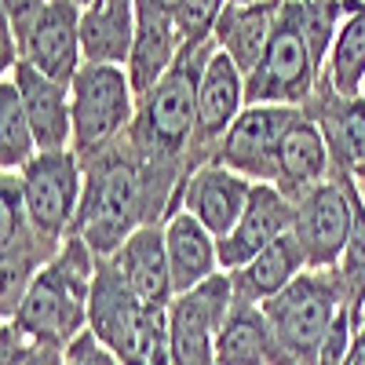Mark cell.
<instances>
[{"mask_svg": "<svg viewBox=\"0 0 365 365\" xmlns=\"http://www.w3.org/2000/svg\"><path fill=\"white\" fill-rule=\"evenodd\" d=\"M307 270V256H303V245L296 241V234H282L270 249H263L249 267H241L230 274L234 285V303H252V307H263L267 299H274L278 292H285L299 274Z\"/></svg>", "mask_w": 365, "mask_h": 365, "instance_id": "obj_23", "label": "cell"}, {"mask_svg": "<svg viewBox=\"0 0 365 365\" xmlns=\"http://www.w3.org/2000/svg\"><path fill=\"white\" fill-rule=\"evenodd\" d=\"M110 267L120 274V282H125L143 303H150V307H168L175 299L168 249H165V223L139 227L125 245L110 256Z\"/></svg>", "mask_w": 365, "mask_h": 365, "instance_id": "obj_17", "label": "cell"}, {"mask_svg": "<svg viewBox=\"0 0 365 365\" xmlns=\"http://www.w3.org/2000/svg\"><path fill=\"white\" fill-rule=\"evenodd\" d=\"M230 8H245V4H259V0H227Z\"/></svg>", "mask_w": 365, "mask_h": 365, "instance_id": "obj_35", "label": "cell"}, {"mask_svg": "<svg viewBox=\"0 0 365 365\" xmlns=\"http://www.w3.org/2000/svg\"><path fill=\"white\" fill-rule=\"evenodd\" d=\"M322 63L307 41V29L299 19V4L285 0L278 29L270 37L267 55L259 66L245 77V99L249 106H292L307 110L322 88Z\"/></svg>", "mask_w": 365, "mask_h": 365, "instance_id": "obj_6", "label": "cell"}, {"mask_svg": "<svg viewBox=\"0 0 365 365\" xmlns=\"http://www.w3.org/2000/svg\"><path fill=\"white\" fill-rule=\"evenodd\" d=\"M41 154L34 125L26 117V106L19 99V88L4 77L0 81V168L22 172L29 161Z\"/></svg>", "mask_w": 365, "mask_h": 365, "instance_id": "obj_26", "label": "cell"}, {"mask_svg": "<svg viewBox=\"0 0 365 365\" xmlns=\"http://www.w3.org/2000/svg\"><path fill=\"white\" fill-rule=\"evenodd\" d=\"M282 4L285 0H259V4H245V8H230L227 4V11H223V19L216 26V48L245 77L259 66V58L267 55L270 37H274L278 19H282Z\"/></svg>", "mask_w": 365, "mask_h": 365, "instance_id": "obj_22", "label": "cell"}, {"mask_svg": "<svg viewBox=\"0 0 365 365\" xmlns=\"http://www.w3.org/2000/svg\"><path fill=\"white\" fill-rule=\"evenodd\" d=\"M292 216H296V205L274 182H256L237 227L220 241V267L227 274L249 267L263 249H270L282 234L292 230Z\"/></svg>", "mask_w": 365, "mask_h": 365, "instance_id": "obj_15", "label": "cell"}, {"mask_svg": "<svg viewBox=\"0 0 365 365\" xmlns=\"http://www.w3.org/2000/svg\"><path fill=\"white\" fill-rule=\"evenodd\" d=\"M165 249H168V267H172V285L175 296L190 292L201 282L216 278L220 267V241L212 237L187 208L172 212L165 220Z\"/></svg>", "mask_w": 365, "mask_h": 365, "instance_id": "obj_21", "label": "cell"}, {"mask_svg": "<svg viewBox=\"0 0 365 365\" xmlns=\"http://www.w3.org/2000/svg\"><path fill=\"white\" fill-rule=\"evenodd\" d=\"M172 208L175 190L143 165L125 135L84 165V197L73 234L99 259H110L139 227L165 223Z\"/></svg>", "mask_w": 365, "mask_h": 365, "instance_id": "obj_1", "label": "cell"}, {"mask_svg": "<svg viewBox=\"0 0 365 365\" xmlns=\"http://www.w3.org/2000/svg\"><path fill=\"white\" fill-rule=\"evenodd\" d=\"M347 365H365V322H361L358 336H354V347H351V361Z\"/></svg>", "mask_w": 365, "mask_h": 365, "instance_id": "obj_32", "label": "cell"}, {"mask_svg": "<svg viewBox=\"0 0 365 365\" xmlns=\"http://www.w3.org/2000/svg\"><path fill=\"white\" fill-rule=\"evenodd\" d=\"M212 51H216V44L182 48L175 66L146 96H139L135 120L128 128V143L135 146L143 165L175 194L187 175V158L197 128V88Z\"/></svg>", "mask_w": 365, "mask_h": 365, "instance_id": "obj_2", "label": "cell"}, {"mask_svg": "<svg viewBox=\"0 0 365 365\" xmlns=\"http://www.w3.org/2000/svg\"><path fill=\"white\" fill-rule=\"evenodd\" d=\"M73 4H77V8H88V4H91V0H73Z\"/></svg>", "mask_w": 365, "mask_h": 365, "instance_id": "obj_36", "label": "cell"}, {"mask_svg": "<svg viewBox=\"0 0 365 365\" xmlns=\"http://www.w3.org/2000/svg\"><path fill=\"white\" fill-rule=\"evenodd\" d=\"M66 347H48V344H37L34 354H29L22 365H66Z\"/></svg>", "mask_w": 365, "mask_h": 365, "instance_id": "obj_31", "label": "cell"}, {"mask_svg": "<svg viewBox=\"0 0 365 365\" xmlns=\"http://www.w3.org/2000/svg\"><path fill=\"white\" fill-rule=\"evenodd\" d=\"M361 99H365V88H361Z\"/></svg>", "mask_w": 365, "mask_h": 365, "instance_id": "obj_38", "label": "cell"}, {"mask_svg": "<svg viewBox=\"0 0 365 365\" xmlns=\"http://www.w3.org/2000/svg\"><path fill=\"white\" fill-rule=\"evenodd\" d=\"M139 8V26H135V48L128 58V81L135 88V96H146L172 66L182 51L179 29H175V15L146 4V0H135Z\"/></svg>", "mask_w": 365, "mask_h": 365, "instance_id": "obj_20", "label": "cell"}, {"mask_svg": "<svg viewBox=\"0 0 365 365\" xmlns=\"http://www.w3.org/2000/svg\"><path fill=\"white\" fill-rule=\"evenodd\" d=\"M48 4H51V0H4V26H8V34L19 41Z\"/></svg>", "mask_w": 365, "mask_h": 365, "instance_id": "obj_29", "label": "cell"}, {"mask_svg": "<svg viewBox=\"0 0 365 365\" xmlns=\"http://www.w3.org/2000/svg\"><path fill=\"white\" fill-rule=\"evenodd\" d=\"M227 11V0H187L175 11V29L182 48H205L216 44V26Z\"/></svg>", "mask_w": 365, "mask_h": 365, "instance_id": "obj_27", "label": "cell"}, {"mask_svg": "<svg viewBox=\"0 0 365 365\" xmlns=\"http://www.w3.org/2000/svg\"><path fill=\"white\" fill-rule=\"evenodd\" d=\"M146 4H154V8H161V11H168V15H175L187 0H146Z\"/></svg>", "mask_w": 365, "mask_h": 365, "instance_id": "obj_33", "label": "cell"}, {"mask_svg": "<svg viewBox=\"0 0 365 365\" xmlns=\"http://www.w3.org/2000/svg\"><path fill=\"white\" fill-rule=\"evenodd\" d=\"M88 332H96L120 365H168V307L143 303L110 259H99L91 282Z\"/></svg>", "mask_w": 365, "mask_h": 365, "instance_id": "obj_5", "label": "cell"}, {"mask_svg": "<svg viewBox=\"0 0 365 365\" xmlns=\"http://www.w3.org/2000/svg\"><path fill=\"white\" fill-rule=\"evenodd\" d=\"M8 81L19 88L26 117L34 125L37 150H73V113H70V84H58L34 70L29 63H15Z\"/></svg>", "mask_w": 365, "mask_h": 365, "instance_id": "obj_18", "label": "cell"}, {"mask_svg": "<svg viewBox=\"0 0 365 365\" xmlns=\"http://www.w3.org/2000/svg\"><path fill=\"white\" fill-rule=\"evenodd\" d=\"M135 26H139L135 0H91L88 8H81L84 63L125 70L135 48Z\"/></svg>", "mask_w": 365, "mask_h": 365, "instance_id": "obj_19", "label": "cell"}, {"mask_svg": "<svg viewBox=\"0 0 365 365\" xmlns=\"http://www.w3.org/2000/svg\"><path fill=\"white\" fill-rule=\"evenodd\" d=\"M354 307H358V311H365V278H361V285H358V296H354Z\"/></svg>", "mask_w": 365, "mask_h": 365, "instance_id": "obj_34", "label": "cell"}, {"mask_svg": "<svg viewBox=\"0 0 365 365\" xmlns=\"http://www.w3.org/2000/svg\"><path fill=\"white\" fill-rule=\"evenodd\" d=\"M249 106L245 99V73H241L230 58L216 48L201 73L197 88V128H194V146L187 158V172H194L205 161H216L220 146L230 132V125Z\"/></svg>", "mask_w": 365, "mask_h": 365, "instance_id": "obj_12", "label": "cell"}, {"mask_svg": "<svg viewBox=\"0 0 365 365\" xmlns=\"http://www.w3.org/2000/svg\"><path fill=\"white\" fill-rule=\"evenodd\" d=\"M354 201H358V182L344 172H336L318 190L296 201L292 234L303 245L307 270H336L347 241L354 230Z\"/></svg>", "mask_w": 365, "mask_h": 365, "instance_id": "obj_9", "label": "cell"}, {"mask_svg": "<svg viewBox=\"0 0 365 365\" xmlns=\"http://www.w3.org/2000/svg\"><path fill=\"white\" fill-rule=\"evenodd\" d=\"M303 110L292 106H245L241 117L230 125L216 161L234 168L252 182H274L278 179V154L289 125Z\"/></svg>", "mask_w": 365, "mask_h": 365, "instance_id": "obj_11", "label": "cell"}, {"mask_svg": "<svg viewBox=\"0 0 365 365\" xmlns=\"http://www.w3.org/2000/svg\"><path fill=\"white\" fill-rule=\"evenodd\" d=\"M63 354H66V365H120L117 354L106 344H99V336H96V332H88V329L81 332V336Z\"/></svg>", "mask_w": 365, "mask_h": 365, "instance_id": "obj_28", "label": "cell"}, {"mask_svg": "<svg viewBox=\"0 0 365 365\" xmlns=\"http://www.w3.org/2000/svg\"><path fill=\"white\" fill-rule=\"evenodd\" d=\"M139 96L128 70L84 63L70 81V113H73V154L81 165L99 158L117 139H125L135 120Z\"/></svg>", "mask_w": 365, "mask_h": 365, "instance_id": "obj_7", "label": "cell"}, {"mask_svg": "<svg viewBox=\"0 0 365 365\" xmlns=\"http://www.w3.org/2000/svg\"><path fill=\"white\" fill-rule=\"evenodd\" d=\"M351 303L340 270H303L299 278L263 303L274 365H318L332 325Z\"/></svg>", "mask_w": 365, "mask_h": 365, "instance_id": "obj_4", "label": "cell"}, {"mask_svg": "<svg viewBox=\"0 0 365 365\" xmlns=\"http://www.w3.org/2000/svg\"><path fill=\"white\" fill-rule=\"evenodd\" d=\"M322 88L344 99H358L365 88V0H344V22L329 48Z\"/></svg>", "mask_w": 365, "mask_h": 365, "instance_id": "obj_24", "label": "cell"}, {"mask_svg": "<svg viewBox=\"0 0 365 365\" xmlns=\"http://www.w3.org/2000/svg\"><path fill=\"white\" fill-rule=\"evenodd\" d=\"M234 311L230 274L201 282L168 303V365H216V336Z\"/></svg>", "mask_w": 365, "mask_h": 365, "instance_id": "obj_10", "label": "cell"}, {"mask_svg": "<svg viewBox=\"0 0 365 365\" xmlns=\"http://www.w3.org/2000/svg\"><path fill=\"white\" fill-rule=\"evenodd\" d=\"M19 182L34 230L51 245H63L66 237H73L84 197V165L73 150H41L19 172Z\"/></svg>", "mask_w": 365, "mask_h": 365, "instance_id": "obj_8", "label": "cell"}, {"mask_svg": "<svg viewBox=\"0 0 365 365\" xmlns=\"http://www.w3.org/2000/svg\"><path fill=\"white\" fill-rule=\"evenodd\" d=\"M216 365H274V344L263 307L234 303L216 336Z\"/></svg>", "mask_w": 365, "mask_h": 365, "instance_id": "obj_25", "label": "cell"}, {"mask_svg": "<svg viewBox=\"0 0 365 365\" xmlns=\"http://www.w3.org/2000/svg\"><path fill=\"white\" fill-rule=\"evenodd\" d=\"M15 48H19V63H29L58 84H70L77 70L84 66L81 8L73 0H51L34 19V26L15 41Z\"/></svg>", "mask_w": 365, "mask_h": 365, "instance_id": "obj_14", "label": "cell"}, {"mask_svg": "<svg viewBox=\"0 0 365 365\" xmlns=\"http://www.w3.org/2000/svg\"><path fill=\"white\" fill-rule=\"evenodd\" d=\"M336 175V165H332V150L318 128V120L303 110L285 139H282V154H278V179H274V187H278L292 205L299 197H307L311 190H318L322 182H329Z\"/></svg>", "mask_w": 365, "mask_h": 365, "instance_id": "obj_16", "label": "cell"}, {"mask_svg": "<svg viewBox=\"0 0 365 365\" xmlns=\"http://www.w3.org/2000/svg\"><path fill=\"white\" fill-rule=\"evenodd\" d=\"M252 187H256L252 179L237 175V172L227 168L223 161H205V165H197L194 172L182 175L172 212L187 208L212 237L223 241V237L237 227L241 212H245V205H249V197H252Z\"/></svg>", "mask_w": 365, "mask_h": 365, "instance_id": "obj_13", "label": "cell"}, {"mask_svg": "<svg viewBox=\"0 0 365 365\" xmlns=\"http://www.w3.org/2000/svg\"><path fill=\"white\" fill-rule=\"evenodd\" d=\"M34 340L11 322H4V332H0V365H22L29 354H34Z\"/></svg>", "mask_w": 365, "mask_h": 365, "instance_id": "obj_30", "label": "cell"}, {"mask_svg": "<svg viewBox=\"0 0 365 365\" xmlns=\"http://www.w3.org/2000/svg\"><path fill=\"white\" fill-rule=\"evenodd\" d=\"M99 270V256L73 234L58 249L34 282H29L19 311L8 318L19 325L34 344L48 347H70L88 322V299L91 282Z\"/></svg>", "mask_w": 365, "mask_h": 365, "instance_id": "obj_3", "label": "cell"}, {"mask_svg": "<svg viewBox=\"0 0 365 365\" xmlns=\"http://www.w3.org/2000/svg\"><path fill=\"white\" fill-rule=\"evenodd\" d=\"M358 187H361V190H365V182H358ZM361 201H365V197H361Z\"/></svg>", "mask_w": 365, "mask_h": 365, "instance_id": "obj_37", "label": "cell"}]
</instances>
